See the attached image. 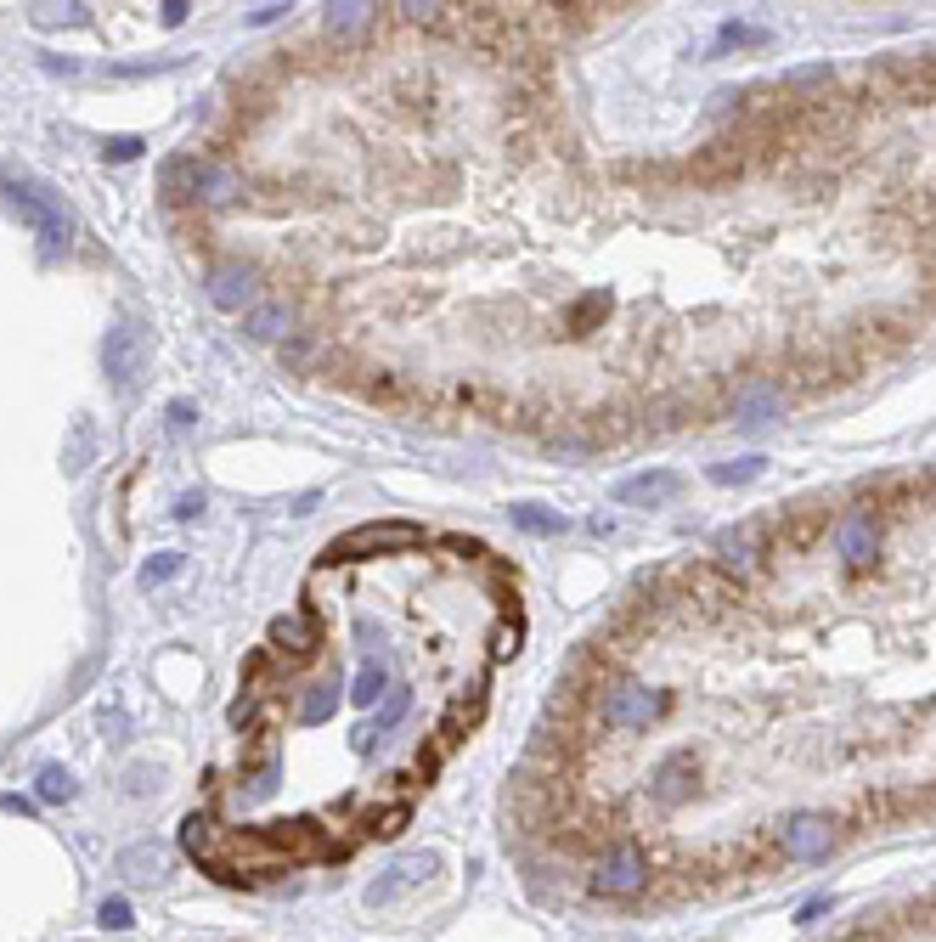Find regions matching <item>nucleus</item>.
I'll return each instance as SVG.
<instances>
[{"label":"nucleus","instance_id":"nucleus-1","mask_svg":"<svg viewBox=\"0 0 936 942\" xmlns=\"http://www.w3.org/2000/svg\"><path fill=\"white\" fill-rule=\"evenodd\" d=\"M164 192L170 198H192V204H232L237 198V175L220 170V164H209V158H170L164 164Z\"/></svg>","mask_w":936,"mask_h":942},{"label":"nucleus","instance_id":"nucleus-2","mask_svg":"<svg viewBox=\"0 0 936 942\" xmlns=\"http://www.w3.org/2000/svg\"><path fill=\"white\" fill-rule=\"evenodd\" d=\"M0 192H6V204L29 220L34 232L46 237V249H68V243H74V220H68V209L57 204L51 192L29 187V181H12V175H0Z\"/></svg>","mask_w":936,"mask_h":942},{"label":"nucleus","instance_id":"nucleus-3","mask_svg":"<svg viewBox=\"0 0 936 942\" xmlns=\"http://www.w3.org/2000/svg\"><path fill=\"white\" fill-rule=\"evenodd\" d=\"M423 531L412 519H378V525H356L333 542V559H367V553H395V548H418Z\"/></svg>","mask_w":936,"mask_h":942},{"label":"nucleus","instance_id":"nucleus-4","mask_svg":"<svg viewBox=\"0 0 936 942\" xmlns=\"http://www.w3.org/2000/svg\"><path fill=\"white\" fill-rule=\"evenodd\" d=\"M147 356H153V345H147V328L141 322H113L108 339H102V367H108L113 384H136L141 373H147Z\"/></svg>","mask_w":936,"mask_h":942},{"label":"nucleus","instance_id":"nucleus-5","mask_svg":"<svg viewBox=\"0 0 936 942\" xmlns=\"http://www.w3.org/2000/svg\"><path fill=\"white\" fill-rule=\"evenodd\" d=\"M660 711H666V694L638 683V677H626V683H615V689L604 694V723L609 728H649Z\"/></svg>","mask_w":936,"mask_h":942},{"label":"nucleus","instance_id":"nucleus-6","mask_svg":"<svg viewBox=\"0 0 936 942\" xmlns=\"http://www.w3.org/2000/svg\"><path fill=\"white\" fill-rule=\"evenodd\" d=\"M643 886H649V858H643L638 847H615V852L598 858V869H593L598 897H638Z\"/></svg>","mask_w":936,"mask_h":942},{"label":"nucleus","instance_id":"nucleus-7","mask_svg":"<svg viewBox=\"0 0 936 942\" xmlns=\"http://www.w3.org/2000/svg\"><path fill=\"white\" fill-rule=\"evenodd\" d=\"M829 847H835V824L824 813H796L784 824V858L818 864V858H829Z\"/></svg>","mask_w":936,"mask_h":942},{"label":"nucleus","instance_id":"nucleus-8","mask_svg":"<svg viewBox=\"0 0 936 942\" xmlns=\"http://www.w3.org/2000/svg\"><path fill=\"white\" fill-rule=\"evenodd\" d=\"M435 852H406V858H395L390 875H378L373 886H367V909H384V903H395V897L406 892V886H418V880L435 875Z\"/></svg>","mask_w":936,"mask_h":942},{"label":"nucleus","instance_id":"nucleus-9","mask_svg":"<svg viewBox=\"0 0 936 942\" xmlns=\"http://www.w3.org/2000/svg\"><path fill=\"white\" fill-rule=\"evenodd\" d=\"M254 288H260L254 266H215L209 283H203V294H209V305H220V311H249Z\"/></svg>","mask_w":936,"mask_h":942},{"label":"nucleus","instance_id":"nucleus-10","mask_svg":"<svg viewBox=\"0 0 936 942\" xmlns=\"http://www.w3.org/2000/svg\"><path fill=\"white\" fill-rule=\"evenodd\" d=\"M683 491V474L671 469H649V474H626L621 486H615V503H632V508H660L671 503Z\"/></svg>","mask_w":936,"mask_h":942},{"label":"nucleus","instance_id":"nucleus-11","mask_svg":"<svg viewBox=\"0 0 936 942\" xmlns=\"http://www.w3.org/2000/svg\"><path fill=\"white\" fill-rule=\"evenodd\" d=\"M835 542H841V559H846V565H869L874 548H880V525H874L869 514H852V519L841 525V536H835Z\"/></svg>","mask_w":936,"mask_h":942},{"label":"nucleus","instance_id":"nucleus-12","mask_svg":"<svg viewBox=\"0 0 936 942\" xmlns=\"http://www.w3.org/2000/svg\"><path fill=\"white\" fill-rule=\"evenodd\" d=\"M649 790H655L660 801H683L688 790H694V756H688V751H671L666 762L655 768V785H649Z\"/></svg>","mask_w":936,"mask_h":942},{"label":"nucleus","instance_id":"nucleus-13","mask_svg":"<svg viewBox=\"0 0 936 942\" xmlns=\"http://www.w3.org/2000/svg\"><path fill=\"white\" fill-rule=\"evenodd\" d=\"M779 412H784V401H779V390H767V384H750V390H739V401H734L739 424H773Z\"/></svg>","mask_w":936,"mask_h":942},{"label":"nucleus","instance_id":"nucleus-14","mask_svg":"<svg viewBox=\"0 0 936 942\" xmlns=\"http://www.w3.org/2000/svg\"><path fill=\"white\" fill-rule=\"evenodd\" d=\"M288 322H294V311H288V305H277V299H271V305H249V311H243V333H249V339H282V333H288Z\"/></svg>","mask_w":936,"mask_h":942},{"label":"nucleus","instance_id":"nucleus-15","mask_svg":"<svg viewBox=\"0 0 936 942\" xmlns=\"http://www.w3.org/2000/svg\"><path fill=\"white\" fill-rule=\"evenodd\" d=\"M271 644L294 649V655H311L316 649V621L311 615H282V621H271Z\"/></svg>","mask_w":936,"mask_h":942},{"label":"nucleus","instance_id":"nucleus-16","mask_svg":"<svg viewBox=\"0 0 936 942\" xmlns=\"http://www.w3.org/2000/svg\"><path fill=\"white\" fill-rule=\"evenodd\" d=\"M119 869H125V880H136V886H153V880H164V852L158 847H125L119 852Z\"/></svg>","mask_w":936,"mask_h":942},{"label":"nucleus","instance_id":"nucleus-17","mask_svg":"<svg viewBox=\"0 0 936 942\" xmlns=\"http://www.w3.org/2000/svg\"><path fill=\"white\" fill-rule=\"evenodd\" d=\"M406 706H412V689H390V694H384V706H378V717H373V723H367V728L356 734V745H361V751L373 745V734H390V728L406 717Z\"/></svg>","mask_w":936,"mask_h":942},{"label":"nucleus","instance_id":"nucleus-18","mask_svg":"<svg viewBox=\"0 0 936 942\" xmlns=\"http://www.w3.org/2000/svg\"><path fill=\"white\" fill-rule=\"evenodd\" d=\"M717 553H722V565H728V570H750V565H756V531H750V525L722 531L717 536Z\"/></svg>","mask_w":936,"mask_h":942},{"label":"nucleus","instance_id":"nucleus-19","mask_svg":"<svg viewBox=\"0 0 936 942\" xmlns=\"http://www.w3.org/2000/svg\"><path fill=\"white\" fill-rule=\"evenodd\" d=\"M378 694H390V672H384L378 660H367L356 672V683H350V700H356V706H378Z\"/></svg>","mask_w":936,"mask_h":942},{"label":"nucleus","instance_id":"nucleus-20","mask_svg":"<svg viewBox=\"0 0 936 942\" xmlns=\"http://www.w3.org/2000/svg\"><path fill=\"white\" fill-rule=\"evenodd\" d=\"M333 706H339V683H311L305 706H299V723H328Z\"/></svg>","mask_w":936,"mask_h":942},{"label":"nucleus","instance_id":"nucleus-21","mask_svg":"<svg viewBox=\"0 0 936 942\" xmlns=\"http://www.w3.org/2000/svg\"><path fill=\"white\" fill-rule=\"evenodd\" d=\"M74 773L68 768H40V779H34V796L40 801H51V807H57V801H74Z\"/></svg>","mask_w":936,"mask_h":942},{"label":"nucleus","instance_id":"nucleus-22","mask_svg":"<svg viewBox=\"0 0 936 942\" xmlns=\"http://www.w3.org/2000/svg\"><path fill=\"white\" fill-rule=\"evenodd\" d=\"M762 474V457H734V463H711V480L717 486H750Z\"/></svg>","mask_w":936,"mask_h":942},{"label":"nucleus","instance_id":"nucleus-23","mask_svg":"<svg viewBox=\"0 0 936 942\" xmlns=\"http://www.w3.org/2000/svg\"><path fill=\"white\" fill-rule=\"evenodd\" d=\"M514 525H525V531H536V536H553V531H564V514H547L542 503H519Z\"/></svg>","mask_w":936,"mask_h":942},{"label":"nucleus","instance_id":"nucleus-24","mask_svg":"<svg viewBox=\"0 0 936 942\" xmlns=\"http://www.w3.org/2000/svg\"><path fill=\"white\" fill-rule=\"evenodd\" d=\"M373 17V6H361V0H344V6H328V29L333 34H356L361 23Z\"/></svg>","mask_w":936,"mask_h":942},{"label":"nucleus","instance_id":"nucleus-25","mask_svg":"<svg viewBox=\"0 0 936 942\" xmlns=\"http://www.w3.org/2000/svg\"><path fill=\"white\" fill-rule=\"evenodd\" d=\"M181 565H187V553H158V559H147L141 565V587H158V581H170V576H181Z\"/></svg>","mask_w":936,"mask_h":942},{"label":"nucleus","instance_id":"nucleus-26","mask_svg":"<svg viewBox=\"0 0 936 942\" xmlns=\"http://www.w3.org/2000/svg\"><path fill=\"white\" fill-rule=\"evenodd\" d=\"M85 457H91V424H74V446H68L63 469H68V474H79V469H85Z\"/></svg>","mask_w":936,"mask_h":942},{"label":"nucleus","instance_id":"nucleus-27","mask_svg":"<svg viewBox=\"0 0 936 942\" xmlns=\"http://www.w3.org/2000/svg\"><path fill=\"white\" fill-rule=\"evenodd\" d=\"M96 920H102L108 931H125L130 926V903H125V897H108V903L96 909Z\"/></svg>","mask_w":936,"mask_h":942},{"label":"nucleus","instance_id":"nucleus-28","mask_svg":"<svg viewBox=\"0 0 936 942\" xmlns=\"http://www.w3.org/2000/svg\"><path fill=\"white\" fill-rule=\"evenodd\" d=\"M141 153V136H108L102 142V158H136Z\"/></svg>","mask_w":936,"mask_h":942},{"label":"nucleus","instance_id":"nucleus-29","mask_svg":"<svg viewBox=\"0 0 936 942\" xmlns=\"http://www.w3.org/2000/svg\"><path fill=\"white\" fill-rule=\"evenodd\" d=\"M824 79H829V63H812V68H796L784 85H824Z\"/></svg>","mask_w":936,"mask_h":942},{"label":"nucleus","instance_id":"nucleus-30","mask_svg":"<svg viewBox=\"0 0 936 942\" xmlns=\"http://www.w3.org/2000/svg\"><path fill=\"white\" fill-rule=\"evenodd\" d=\"M158 790V768H130V796H147Z\"/></svg>","mask_w":936,"mask_h":942},{"label":"nucleus","instance_id":"nucleus-31","mask_svg":"<svg viewBox=\"0 0 936 942\" xmlns=\"http://www.w3.org/2000/svg\"><path fill=\"white\" fill-rule=\"evenodd\" d=\"M170 424L175 429H192V424H198V407H192V401H170Z\"/></svg>","mask_w":936,"mask_h":942},{"label":"nucleus","instance_id":"nucleus-32","mask_svg":"<svg viewBox=\"0 0 936 942\" xmlns=\"http://www.w3.org/2000/svg\"><path fill=\"white\" fill-rule=\"evenodd\" d=\"M203 514V491H187L181 503H175V519H198Z\"/></svg>","mask_w":936,"mask_h":942},{"label":"nucleus","instance_id":"nucleus-33","mask_svg":"<svg viewBox=\"0 0 936 942\" xmlns=\"http://www.w3.org/2000/svg\"><path fill=\"white\" fill-rule=\"evenodd\" d=\"M829 909H835V903H829V897H812V903H807V909L796 914V920H801V926H812V920H824Z\"/></svg>","mask_w":936,"mask_h":942},{"label":"nucleus","instance_id":"nucleus-34","mask_svg":"<svg viewBox=\"0 0 936 942\" xmlns=\"http://www.w3.org/2000/svg\"><path fill=\"white\" fill-rule=\"evenodd\" d=\"M0 807H6V813H17V818H29V813H34V801H29V796H0Z\"/></svg>","mask_w":936,"mask_h":942},{"label":"nucleus","instance_id":"nucleus-35","mask_svg":"<svg viewBox=\"0 0 936 942\" xmlns=\"http://www.w3.org/2000/svg\"><path fill=\"white\" fill-rule=\"evenodd\" d=\"M158 12H164V23H170V29H175V23H187V6H181V0H164Z\"/></svg>","mask_w":936,"mask_h":942},{"label":"nucleus","instance_id":"nucleus-36","mask_svg":"<svg viewBox=\"0 0 936 942\" xmlns=\"http://www.w3.org/2000/svg\"><path fill=\"white\" fill-rule=\"evenodd\" d=\"M401 12L412 17V23H435V17H440V6H401Z\"/></svg>","mask_w":936,"mask_h":942},{"label":"nucleus","instance_id":"nucleus-37","mask_svg":"<svg viewBox=\"0 0 936 942\" xmlns=\"http://www.w3.org/2000/svg\"><path fill=\"white\" fill-rule=\"evenodd\" d=\"M282 12H288V6H260V12H249V23H254V29H260V23H277Z\"/></svg>","mask_w":936,"mask_h":942},{"label":"nucleus","instance_id":"nucleus-38","mask_svg":"<svg viewBox=\"0 0 936 942\" xmlns=\"http://www.w3.org/2000/svg\"><path fill=\"white\" fill-rule=\"evenodd\" d=\"M63 17H68V23H79V17H85V6H63ZM40 23H57V12L46 6V12H40Z\"/></svg>","mask_w":936,"mask_h":942}]
</instances>
